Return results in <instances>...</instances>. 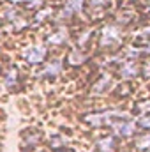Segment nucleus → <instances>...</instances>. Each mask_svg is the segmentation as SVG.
Returning <instances> with one entry per match:
<instances>
[{"label": "nucleus", "mask_w": 150, "mask_h": 152, "mask_svg": "<svg viewBox=\"0 0 150 152\" xmlns=\"http://www.w3.org/2000/svg\"><path fill=\"white\" fill-rule=\"evenodd\" d=\"M44 48L42 46H30L28 50L23 51V57L28 64H39L42 58H44Z\"/></svg>", "instance_id": "f257e3e1"}, {"label": "nucleus", "mask_w": 150, "mask_h": 152, "mask_svg": "<svg viewBox=\"0 0 150 152\" xmlns=\"http://www.w3.org/2000/svg\"><path fill=\"white\" fill-rule=\"evenodd\" d=\"M115 129H117L120 134L129 136V134H133V131H134V124H133V122H122V124H117Z\"/></svg>", "instance_id": "f03ea898"}, {"label": "nucleus", "mask_w": 150, "mask_h": 152, "mask_svg": "<svg viewBox=\"0 0 150 152\" xmlns=\"http://www.w3.org/2000/svg\"><path fill=\"white\" fill-rule=\"evenodd\" d=\"M136 73H138V67H136L133 62H127V64H125V67L122 69V75H124V76H134Z\"/></svg>", "instance_id": "7ed1b4c3"}, {"label": "nucleus", "mask_w": 150, "mask_h": 152, "mask_svg": "<svg viewBox=\"0 0 150 152\" xmlns=\"http://www.w3.org/2000/svg\"><path fill=\"white\" fill-rule=\"evenodd\" d=\"M58 71H60V64H58V62H53V64H50V66L46 67L44 75H51L53 76V75H57Z\"/></svg>", "instance_id": "20e7f679"}, {"label": "nucleus", "mask_w": 150, "mask_h": 152, "mask_svg": "<svg viewBox=\"0 0 150 152\" xmlns=\"http://www.w3.org/2000/svg\"><path fill=\"white\" fill-rule=\"evenodd\" d=\"M111 39H118V34H117V28H111V27H110V28L104 30V41L110 42Z\"/></svg>", "instance_id": "39448f33"}, {"label": "nucleus", "mask_w": 150, "mask_h": 152, "mask_svg": "<svg viewBox=\"0 0 150 152\" xmlns=\"http://www.w3.org/2000/svg\"><path fill=\"white\" fill-rule=\"evenodd\" d=\"M111 138H108V140H103V142H99V147H101V151L103 152H111Z\"/></svg>", "instance_id": "423d86ee"}, {"label": "nucleus", "mask_w": 150, "mask_h": 152, "mask_svg": "<svg viewBox=\"0 0 150 152\" xmlns=\"http://www.w3.org/2000/svg\"><path fill=\"white\" fill-rule=\"evenodd\" d=\"M108 85H110V78H104L101 83H97V85L94 87V90H95V92H103V88H106Z\"/></svg>", "instance_id": "0eeeda50"}, {"label": "nucleus", "mask_w": 150, "mask_h": 152, "mask_svg": "<svg viewBox=\"0 0 150 152\" xmlns=\"http://www.w3.org/2000/svg\"><path fill=\"white\" fill-rule=\"evenodd\" d=\"M81 2H83V0H71V9H73V11L81 9Z\"/></svg>", "instance_id": "6e6552de"}, {"label": "nucleus", "mask_w": 150, "mask_h": 152, "mask_svg": "<svg viewBox=\"0 0 150 152\" xmlns=\"http://www.w3.org/2000/svg\"><path fill=\"white\" fill-rule=\"evenodd\" d=\"M140 126H143V127L150 129V117H143V118L140 120Z\"/></svg>", "instance_id": "1a4fd4ad"}, {"label": "nucleus", "mask_w": 150, "mask_h": 152, "mask_svg": "<svg viewBox=\"0 0 150 152\" xmlns=\"http://www.w3.org/2000/svg\"><path fill=\"white\" fill-rule=\"evenodd\" d=\"M62 39H66V34H62V32H60L58 36H55V37H50V41H51V42H60Z\"/></svg>", "instance_id": "9d476101"}, {"label": "nucleus", "mask_w": 150, "mask_h": 152, "mask_svg": "<svg viewBox=\"0 0 150 152\" xmlns=\"http://www.w3.org/2000/svg\"><path fill=\"white\" fill-rule=\"evenodd\" d=\"M147 152H150V151H147Z\"/></svg>", "instance_id": "9b49d317"}]
</instances>
